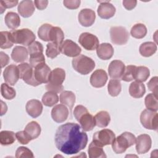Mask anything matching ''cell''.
Wrapping results in <instances>:
<instances>
[{
    "mask_svg": "<svg viewBox=\"0 0 158 158\" xmlns=\"http://www.w3.org/2000/svg\"><path fill=\"white\" fill-rule=\"evenodd\" d=\"M1 115H3L4 114L6 113L7 110V105L6 104V103H4L2 101H1Z\"/></svg>",
    "mask_w": 158,
    "mask_h": 158,
    "instance_id": "54",
    "label": "cell"
},
{
    "mask_svg": "<svg viewBox=\"0 0 158 158\" xmlns=\"http://www.w3.org/2000/svg\"><path fill=\"white\" fill-rule=\"evenodd\" d=\"M52 25L49 23L43 24L38 29V35L40 39L44 41H50V32Z\"/></svg>",
    "mask_w": 158,
    "mask_h": 158,
    "instance_id": "39",
    "label": "cell"
},
{
    "mask_svg": "<svg viewBox=\"0 0 158 158\" xmlns=\"http://www.w3.org/2000/svg\"><path fill=\"white\" fill-rule=\"evenodd\" d=\"M15 136L18 141L22 144H27L31 140L24 130L17 132L15 133Z\"/></svg>",
    "mask_w": 158,
    "mask_h": 158,
    "instance_id": "47",
    "label": "cell"
},
{
    "mask_svg": "<svg viewBox=\"0 0 158 158\" xmlns=\"http://www.w3.org/2000/svg\"><path fill=\"white\" fill-rule=\"evenodd\" d=\"M157 51V45L156 43L148 41L142 43L139 48V51L140 54L146 57H150L152 56Z\"/></svg>",
    "mask_w": 158,
    "mask_h": 158,
    "instance_id": "28",
    "label": "cell"
},
{
    "mask_svg": "<svg viewBox=\"0 0 158 158\" xmlns=\"http://www.w3.org/2000/svg\"><path fill=\"white\" fill-rule=\"evenodd\" d=\"M100 3L98 7V15L103 19H109L112 17L116 12V9L109 1H98Z\"/></svg>",
    "mask_w": 158,
    "mask_h": 158,
    "instance_id": "14",
    "label": "cell"
},
{
    "mask_svg": "<svg viewBox=\"0 0 158 158\" xmlns=\"http://www.w3.org/2000/svg\"><path fill=\"white\" fill-rule=\"evenodd\" d=\"M75 95L71 91H64L60 94V102L61 104L67 106L72 110L75 102Z\"/></svg>",
    "mask_w": 158,
    "mask_h": 158,
    "instance_id": "29",
    "label": "cell"
},
{
    "mask_svg": "<svg viewBox=\"0 0 158 158\" xmlns=\"http://www.w3.org/2000/svg\"><path fill=\"white\" fill-rule=\"evenodd\" d=\"M136 66L133 65H129L125 67V71L122 76L121 80L125 81H131L135 80V73Z\"/></svg>",
    "mask_w": 158,
    "mask_h": 158,
    "instance_id": "43",
    "label": "cell"
},
{
    "mask_svg": "<svg viewBox=\"0 0 158 158\" xmlns=\"http://www.w3.org/2000/svg\"><path fill=\"white\" fill-rule=\"evenodd\" d=\"M114 52V48L110 43H101V44H99L96 48L98 57L102 60L110 59L113 56Z\"/></svg>",
    "mask_w": 158,
    "mask_h": 158,
    "instance_id": "23",
    "label": "cell"
},
{
    "mask_svg": "<svg viewBox=\"0 0 158 158\" xmlns=\"http://www.w3.org/2000/svg\"><path fill=\"white\" fill-rule=\"evenodd\" d=\"M28 51L23 46H16L12 49L11 53L12 59L15 62H22L28 59Z\"/></svg>",
    "mask_w": 158,
    "mask_h": 158,
    "instance_id": "24",
    "label": "cell"
},
{
    "mask_svg": "<svg viewBox=\"0 0 158 158\" xmlns=\"http://www.w3.org/2000/svg\"><path fill=\"white\" fill-rule=\"evenodd\" d=\"M149 75L150 71L148 67L145 66H136L135 73V80L140 82H144L147 80Z\"/></svg>",
    "mask_w": 158,
    "mask_h": 158,
    "instance_id": "37",
    "label": "cell"
},
{
    "mask_svg": "<svg viewBox=\"0 0 158 158\" xmlns=\"http://www.w3.org/2000/svg\"><path fill=\"white\" fill-rule=\"evenodd\" d=\"M78 42L88 51H93L96 49L99 43L98 37L88 32L82 33L79 36Z\"/></svg>",
    "mask_w": 158,
    "mask_h": 158,
    "instance_id": "11",
    "label": "cell"
},
{
    "mask_svg": "<svg viewBox=\"0 0 158 158\" xmlns=\"http://www.w3.org/2000/svg\"><path fill=\"white\" fill-rule=\"evenodd\" d=\"M0 57H1V68H3L4 67H5L8 64L9 62V57L7 54H6L2 51L0 52Z\"/></svg>",
    "mask_w": 158,
    "mask_h": 158,
    "instance_id": "53",
    "label": "cell"
},
{
    "mask_svg": "<svg viewBox=\"0 0 158 158\" xmlns=\"http://www.w3.org/2000/svg\"><path fill=\"white\" fill-rule=\"evenodd\" d=\"M35 6L39 10H44L46 8L48 4V1L46 0H35L34 1Z\"/></svg>",
    "mask_w": 158,
    "mask_h": 158,
    "instance_id": "52",
    "label": "cell"
},
{
    "mask_svg": "<svg viewBox=\"0 0 158 158\" xmlns=\"http://www.w3.org/2000/svg\"><path fill=\"white\" fill-rule=\"evenodd\" d=\"M28 51L30 55L36 53H43V46L42 44L38 41H34L29 46H28Z\"/></svg>",
    "mask_w": 158,
    "mask_h": 158,
    "instance_id": "46",
    "label": "cell"
},
{
    "mask_svg": "<svg viewBox=\"0 0 158 158\" xmlns=\"http://www.w3.org/2000/svg\"><path fill=\"white\" fill-rule=\"evenodd\" d=\"M10 32L12 40L14 43L29 46L36 38L34 33L28 28H22L20 30H13Z\"/></svg>",
    "mask_w": 158,
    "mask_h": 158,
    "instance_id": "6",
    "label": "cell"
},
{
    "mask_svg": "<svg viewBox=\"0 0 158 158\" xmlns=\"http://www.w3.org/2000/svg\"><path fill=\"white\" fill-rule=\"evenodd\" d=\"M59 101V96L57 93L48 91L44 94L42 97L43 104L48 107H52L57 104Z\"/></svg>",
    "mask_w": 158,
    "mask_h": 158,
    "instance_id": "36",
    "label": "cell"
},
{
    "mask_svg": "<svg viewBox=\"0 0 158 158\" xmlns=\"http://www.w3.org/2000/svg\"><path fill=\"white\" fill-rule=\"evenodd\" d=\"M46 54L48 57L54 59L57 57L60 53V46L54 43H49L46 45Z\"/></svg>",
    "mask_w": 158,
    "mask_h": 158,
    "instance_id": "42",
    "label": "cell"
},
{
    "mask_svg": "<svg viewBox=\"0 0 158 158\" xmlns=\"http://www.w3.org/2000/svg\"><path fill=\"white\" fill-rule=\"evenodd\" d=\"M129 33L122 26L112 27L110 29V37L112 43L117 45L125 44L129 39Z\"/></svg>",
    "mask_w": 158,
    "mask_h": 158,
    "instance_id": "8",
    "label": "cell"
},
{
    "mask_svg": "<svg viewBox=\"0 0 158 158\" xmlns=\"http://www.w3.org/2000/svg\"><path fill=\"white\" fill-rule=\"evenodd\" d=\"M34 77L35 80L40 83H47L51 72L50 67L45 62L40 64L34 68Z\"/></svg>",
    "mask_w": 158,
    "mask_h": 158,
    "instance_id": "13",
    "label": "cell"
},
{
    "mask_svg": "<svg viewBox=\"0 0 158 158\" xmlns=\"http://www.w3.org/2000/svg\"><path fill=\"white\" fill-rule=\"evenodd\" d=\"M108 79L106 72L103 69H97L90 77V83L94 88L104 86Z\"/></svg>",
    "mask_w": 158,
    "mask_h": 158,
    "instance_id": "18",
    "label": "cell"
},
{
    "mask_svg": "<svg viewBox=\"0 0 158 158\" xmlns=\"http://www.w3.org/2000/svg\"><path fill=\"white\" fill-rule=\"evenodd\" d=\"M140 122L145 128L157 130L158 127V114L156 111L144 109L141 113Z\"/></svg>",
    "mask_w": 158,
    "mask_h": 158,
    "instance_id": "7",
    "label": "cell"
},
{
    "mask_svg": "<svg viewBox=\"0 0 158 158\" xmlns=\"http://www.w3.org/2000/svg\"><path fill=\"white\" fill-rule=\"evenodd\" d=\"M96 19V14L94 10L90 9H81L78 15L79 23L83 27H88L91 26Z\"/></svg>",
    "mask_w": 158,
    "mask_h": 158,
    "instance_id": "20",
    "label": "cell"
},
{
    "mask_svg": "<svg viewBox=\"0 0 158 158\" xmlns=\"http://www.w3.org/2000/svg\"><path fill=\"white\" fill-rule=\"evenodd\" d=\"M157 83L158 78L157 77H154L151 78V80L148 83V89L152 92V93L157 97Z\"/></svg>",
    "mask_w": 158,
    "mask_h": 158,
    "instance_id": "48",
    "label": "cell"
},
{
    "mask_svg": "<svg viewBox=\"0 0 158 158\" xmlns=\"http://www.w3.org/2000/svg\"><path fill=\"white\" fill-rule=\"evenodd\" d=\"M125 69V66L122 61L114 60L110 63L108 67L109 75L112 79H121Z\"/></svg>",
    "mask_w": 158,
    "mask_h": 158,
    "instance_id": "17",
    "label": "cell"
},
{
    "mask_svg": "<svg viewBox=\"0 0 158 158\" xmlns=\"http://www.w3.org/2000/svg\"><path fill=\"white\" fill-rule=\"evenodd\" d=\"M16 136L12 131L4 130L0 133V143L1 145L7 146L13 144L15 141Z\"/></svg>",
    "mask_w": 158,
    "mask_h": 158,
    "instance_id": "34",
    "label": "cell"
},
{
    "mask_svg": "<svg viewBox=\"0 0 158 158\" xmlns=\"http://www.w3.org/2000/svg\"><path fill=\"white\" fill-rule=\"evenodd\" d=\"M115 138V135L111 130L103 129L94 133L93 141L98 146L103 147L111 144Z\"/></svg>",
    "mask_w": 158,
    "mask_h": 158,
    "instance_id": "10",
    "label": "cell"
},
{
    "mask_svg": "<svg viewBox=\"0 0 158 158\" xmlns=\"http://www.w3.org/2000/svg\"><path fill=\"white\" fill-rule=\"evenodd\" d=\"M4 21L7 27L12 30H15L18 28L20 24V19L19 15L14 12H7L5 16Z\"/></svg>",
    "mask_w": 158,
    "mask_h": 158,
    "instance_id": "27",
    "label": "cell"
},
{
    "mask_svg": "<svg viewBox=\"0 0 158 158\" xmlns=\"http://www.w3.org/2000/svg\"><path fill=\"white\" fill-rule=\"evenodd\" d=\"M3 77L7 84L12 86L15 85L20 78L17 66L14 64H10L6 67L3 71Z\"/></svg>",
    "mask_w": 158,
    "mask_h": 158,
    "instance_id": "16",
    "label": "cell"
},
{
    "mask_svg": "<svg viewBox=\"0 0 158 158\" xmlns=\"http://www.w3.org/2000/svg\"><path fill=\"white\" fill-rule=\"evenodd\" d=\"M30 64L33 68H35L38 65L45 62V58L43 53H36L30 55L29 59Z\"/></svg>",
    "mask_w": 158,
    "mask_h": 158,
    "instance_id": "44",
    "label": "cell"
},
{
    "mask_svg": "<svg viewBox=\"0 0 158 158\" xmlns=\"http://www.w3.org/2000/svg\"><path fill=\"white\" fill-rule=\"evenodd\" d=\"M1 93L2 96L7 100H11L16 96V91L14 88L10 87L7 83L1 84Z\"/></svg>",
    "mask_w": 158,
    "mask_h": 158,
    "instance_id": "41",
    "label": "cell"
},
{
    "mask_svg": "<svg viewBox=\"0 0 158 158\" xmlns=\"http://www.w3.org/2000/svg\"><path fill=\"white\" fill-rule=\"evenodd\" d=\"M69 109L64 104H57L51 110L52 120L57 123H62L65 121L69 116Z\"/></svg>",
    "mask_w": 158,
    "mask_h": 158,
    "instance_id": "19",
    "label": "cell"
},
{
    "mask_svg": "<svg viewBox=\"0 0 158 158\" xmlns=\"http://www.w3.org/2000/svg\"><path fill=\"white\" fill-rule=\"evenodd\" d=\"M78 123L67 122L59 126L55 134V144L58 150L67 154H75L83 149L88 136Z\"/></svg>",
    "mask_w": 158,
    "mask_h": 158,
    "instance_id": "1",
    "label": "cell"
},
{
    "mask_svg": "<svg viewBox=\"0 0 158 158\" xmlns=\"http://www.w3.org/2000/svg\"><path fill=\"white\" fill-rule=\"evenodd\" d=\"M146 27L141 23H136L134 25L130 31L131 35L136 39H141L144 38L147 34Z\"/></svg>",
    "mask_w": 158,
    "mask_h": 158,
    "instance_id": "33",
    "label": "cell"
},
{
    "mask_svg": "<svg viewBox=\"0 0 158 158\" xmlns=\"http://www.w3.org/2000/svg\"><path fill=\"white\" fill-rule=\"evenodd\" d=\"M0 47L1 49H8L11 48L14 43L12 40L10 32L2 31L0 33Z\"/></svg>",
    "mask_w": 158,
    "mask_h": 158,
    "instance_id": "38",
    "label": "cell"
},
{
    "mask_svg": "<svg viewBox=\"0 0 158 158\" xmlns=\"http://www.w3.org/2000/svg\"><path fill=\"white\" fill-rule=\"evenodd\" d=\"M19 3L18 1H0L1 14L3 13L7 8H12L15 7Z\"/></svg>",
    "mask_w": 158,
    "mask_h": 158,
    "instance_id": "49",
    "label": "cell"
},
{
    "mask_svg": "<svg viewBox=\"0 0 158 158\" xmlns=\"http://www.w3.org/2000/svg\"><path fill=\"white\" fill-rule=\"evenodd\" d=\"M72 64L73 69L81 75L89 73L95 67L94 61L91 58L83 54L74 57Z\"/></svg>",
    "mask_w": 158,
    "mask_h": 158,
    "instance_id": "5",
    "label": "cell"
},
{
    "mask_svg": "<svg viewBox=\"0 0 158 158\" xmlns=\"http://www.w3.org/2000/svg\"><path fill=\"white\" fill-rule=\"evenodd\" d=\"M73 115L76 120L80 123L83 131H91L96 126L94 117L85 106L82 105L77 106L74 109Z\"/></svg>",
    "mask_w": 158,
    "mask_h": 158,
    "instance_id": "2",
    "label": "cell"
},
{
    "mask_svg": "<svg viewBox=\"0 0 158 158\" xmlns=\"http://www.w3.org/2000/svg\"><path fill=\"white\" fill-rule=\"evenodd\" d=\"M144 103L147 109L156 111L158 110V102L157 97H156L153 93H149L144 99Z\"/></svg>",
    "mask_w": 158,
    "mask_h": 158,
    "instance_id": "40",
    "label": "cell"
},
{
    "mask_svg": "<svg viewBox=\"0 0 158 158\" xmlns=\"http://www.w3.org/2000/svg\"><path fill=\"white\" fill-rule=\"evenodd\" d=\"M136 150L139 154L148 152L151 148L152 140L151 136L147 134H142L136 138Z\"/></svg>",
    "mask_w": 158,
    "mask_h": 158,
    "instance_id": "15",
    "label": "cell"
},
{
    "mask_svg": "<svg viewBox=\"0 0 158 158\" xmlns=\"http://www.w3.org/2000/svg\"><path fill=\"white\" fill-rule=\"evenodd\" d=\"M107 89L108 93L110 96L113 97L117 96L122 89L120 81L117 79L110 80L107 85Z\"/></svg>",
    "mask_w": 158,
    "mask_h": 158,
    "instance_id": "35",
    "label": "cell"
},
{
    "mask_svg": "<svg viewBox=\"0 0 158 158\" xmlns=\"http://www.w3.org/2000/svg\"><path fill=\"white\" fill-rule=\"evenodd\" d=\"M19 71L20 78L22 79L27 84L33 86H37L40 85L35 78L34 69L27 62L19 64L17 66Z\"/></svg>",
    "mask_w": 158,
    "mask_h": 158,
    "instance_id": "9",
    "label": "cell"
},
{
    "mask_svg": "<svg viewBox=\"0 0 158 158\" xmlns=\"http://www.w3.org/2000/svg\"><path fill=\"white\" fill-rule=\"evenodd\" d=\"M35 8L34 2L31 0L22 1L19 2L17 7L19 14L23 17L27 18L32 15Z\"/></svg>",
    "mask_w": 158,
    "mask_h": 158,
    "instance_id": "22",
    "label": "cell"
},
{
    "mask_svg": "<svg viewBox=\"0 0 158 158\" xmlns=\"http://www.w3.org/2000/svg\"><path fill=\"white\" fill-rule=\"evenodd\" d=\"M49 38L50 41L60 46L64 39V33L60 27H52L51 30Z\"/></svg>",
    "mask_w": 158,
    "mask_h": 158,
    "instance_id": "31",
    "label": "cell"
},
{
    "mask_svg": "<svg viewBox=\"0 0 158 158\" xmlns=\"http://www.w3.org/2000/svg\"><path fill=\"white\" fill-rule=\"evenodd\" d=\"M80 0H64L63 4L65 7L69 9H76L80 7Z\"/></svg>",
    "mask_w": 158,
    "mask_h": 158,
    "instance_id": "50",
    "label": "cell"
},
{
    "mask_svg": "<svg viewBox=\"0 0 158 158\" xmlns=\"http://www.w3.org/2000/svg\"><path fill=\"white\" fill-rule=\"evenodd\" d=\"M124 7L128 10H131L134 9L137 4V1L136 0H124L122 2Z\"/></svg>",
    "mask_w": 158,
    "mask_h": 158,
    "instance_id": "51",
    "label": "cell"
},
{
    "mask_svg": "<svg viewBox=\"0 0 158 158\" xmlns=\"http://www.w3.org/2000/svg\"><path fill=\"white\" fill-rule=\"evenodd\" d=\"M88 152L90 158H103L107 157L102 147L98 146L93 141L89 144Z\"/></svg>",
    "mask_w": 158,
    "mask_h": 158,
    "instance_id": "32",
    "label": "cell"
},
{
    "mask_svg": "<svg viewBox=\"0 0 158 158\" xmlns=\"http://www.w3.org/2000/svg\"><path fill=\"white\" fill-rule=\"evenodd\" d=\"M15 157H28V158H33L34 155L32 151L27 147L20 146L17 148L15 151Z\"/></svg>",
    "mask_w": 158,
    "mask_h": 158,
    "instance_id": "45",
    "label": "cell"
},
{
    "mask_svg": "<svg viewBox=\"0 0 158 158\" xmlns=\"http://www.w3.org/2000/svg\"><path fill=\"white\" fill-rule=\"evenodd\" d=\"M94 117L96 125L101 128L106 127L110 122V116L109 112L105 110L99 111Z\"/></svg>",
    "mask_w": 158,
    "mask_h": 158,
    "instance_id": "30",
    "label": "cell"
},
{
    "mask_svg": "<svg viewBox=\"0 0 158 158\" xmlns=\"http://www.w3.org/2000/svg\"><path fill=\"white\" fill-rule=\"evenodd\" d=\"M136 137L130 132L125 131L115 138L112 142V148L116 154L125 152L127 148L135 144Z\"/></svg>",
    "mask_w": 158,
    "mask_h": 158,
    "instance_id": "4",
    "label": "cell"
},
{
    "mask_svg": "<svg viewBox=\"0 0 158 158\" xmlns=\"http://www.w3.org/2000/svg\"><path fill=\"white\" fill-rule=\"evenodd\" d=\"M27 114L33 118L39 117L43 111V104L38 99H31L28 101L25 106Z\"/></svg>",
    "mask_w": 158,
    "mask_h": 158,
    "instance_id": "21",
    "label": "cell"
},
{
    "mask_svg": "<svg viewBox=\"0 0 158 158\" xmlns=\"http://www.w3.org/2000/svg\"><path fill=\"white\" fill-rule=\"evenodd\" d=\"M24 131L32 140L37 138L40 136L41 131V128L40 124L37 122L31 121L26 125Z\"/></svg>",
    "mask_w": 158,
    "mask_h": 158,
    "instance_id": "26",
    "label": "cell"
},
{
    "mask_svg": "<svg viewBox=\"0 0 158 158\" xmlns=\"http://www.w3.org/2000/svg\"><path fill=\"white\" fill-rule=\"evenodd\" d=\"M60 52L68 57H75L80 54L81 49L74 41L70 40H66L60 44Z\"/></svg>",
    "mask_w": 158,
    "mask_h": 158,
    "instance_id": "12",
    "label": "cell"
},
{
    "mask_svg": "<svg viewBox=\"0 0 158 158\" xmlns=\"http://www.w3.org/2000/svg\"><path fill=\"white\" fill-rule=\"evenodd\" d=\"M65 78V72L61 68H56L50 73L48 82L46 85V89L56 93H60L64 86L62 83Z\"/></svg>",
    "mask_w": 158,
    "mask_h": 158,
    "instance_id": "3",
    "label": "cell"
},
{
    "mask_svg": "<svg viewBox=\"0 0 158 158\" xmlns=\"http://www.w3.org/2000/svg\"><path fill=\"white\" fill-rule=\"evenodd\" d=\"M146 93L144 85L138 81L132 82L129 86V94L134 98H140Z\"/></svg>",
    "mask_w": 158,
    "mask_h": 158,
    "instance_id": "25",
    "label": "cell"
}]
</instances>
